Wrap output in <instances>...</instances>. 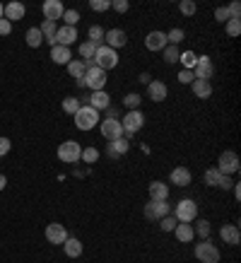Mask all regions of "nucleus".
Instances as JSON below:
<instances>
[{
    "label": "nucleus",
    "mask_w": 241,
    "mask_h": 263,
    "mask_svg": "<svg viewBox=\"0 0 241 263\" xmlns=\"http://www.w3.org/2000/svg\"><path fill=\"white\" fill-rule=\"evenodd\" d=\"M169 215V203L167 200H150L145 205V217L147 220H162Z\"/></svg>",
    "instance_id": "9d476101"
},
{
    "label": "nucleus",
    "mask_w": 241,
    "mask_h": 263,
    "mask_svg": "<svg viewBox=\"0 0 241 263\" xmlns=\"http://www.w3.org/2000/svg\"><path fill=\"white\" fill-rule=\"evenodd\" d=\"M191 89L198 99H210V97H212V85H210V80H193Z\"/></svg>",
    "instance_id": "5701e85b"
},
{
    "label": "nucleus",
    "mask_w": 241,
    "mask_h": 263,
    "mask_svg": "<svg viewBox=\"0 0 241 263\" xmlns=\"http://www.w3.org/2000/svg\"><path fill=\"white\" fill-rule=\"evenodd\" d=\"M41 10H44V20H48V22H58V20H63V3L61 0H46L44 5H41Z\"/></svg>",
    "instance_id": "9b49d317"
},
{
    "label": "nucleus",
    "mask_w": 241,
    "mask_h": 263,
    "mask_svg": "<svg viewBox=\"0 0 241 263\" xmlns=\"http://www.w3.org/2000/svg\"><path fill=\"white\" fill-rule=\"evenodd\" d=\"M234 181H232V176H222V181H219V186L217 189H232Z\"/></svg>",
    "instance_id": "603ef678"
},
{
    "label": "nucleus",
    "mask_w": 241,
    "mask_h": 263,
    "mask_svg": "<svg viewBox=\"0 0 241 263\" xmlns=\"http://www.w3.org/2000/svg\"><path fill=\"white\" fill-rule=\"evenodd\" d=\"M12 32V22H8L5 17L0 20V36H8V34Z\"/></svg>",
    "instance_id": "8fccbe9b"
},
{
    "label": "nucleus",
    "mask_w": 241,
    "mask_h": 263,
    "mask_svg": "<svg viewBox=\"0 0 241 263\" xmlns=\"http://www.w3.org/2000/svg\"><path fill=\"white\" fill-rule=\"evenodd\" d=\"M63 251L68 258H77V256H82V241L75 239V237H68L63 241Z\"/></svg>",
    "instance_id": "a878e982"
},
{
    "label": "nucleus",
    "mask_w": 241,
    "mask_h": 263,
    "mask_svg": "<svg viewBox=\"0 0 241 263\" xmlns=\"http://www.w3.org/2000/svg\"><path fill=\"white\" fill-rule=\"evenodd\" d=\"M174 234H176V239L181 241V244H188V241H193V237H195L193 224H186V222H178L176 230H174Z\"/></svg>",
    "instance_id": "cd10ccee"
},
{
    "label": "nucleus",
    "mask_w": 241,
    "mask_h": 263,
    "mask_svg": "<svg viewBox=\"0 0 241 263\" xmlns=\"http://www.w3.org/2000/svg\"><path fill=\"white\" fill-rule=\"evenodd\" d=\"M75 41H77V29H75V27H58V32H56V44L58 46L70 48Z\"/></svg>",
    "instance_id": "f3484780"
},
{
    "label": "nucleus",
    "mask_w": 241,
    "mask_h": 263,
    "mask_svg": "<svg viewBox=\"0 0 241 263\" xmlns=\"http://www.w3.org/2000/svg\"><path fill=\"white\" fill-rule=\"evenodd\" d=\"M140 104H143V97L137 95V92H130V95L123 97V106H126L128 111H135V109H140Z\"/></svg>",
    "instance_id": "2f4dec72"
},
{
    "label": "nucleus",
    "mask_w": 241,
    "mask_h": 263,
    "mask_svg": "<svg viewBox=\"0 0 241 263\" xmlns=\"http://www.w3.org/2000/svg\"><path fill=\"white\" fill-rule=\"evenodd\" d=\"M219 237H222V241H227L229 247H236L241 241V232L236 224H225V227L219 230Z\"/></svg>",
    "instance_id": "4be33fe9"
},
{
    "label": "nucleus",
    "mask_w": 241,
    "mask_h": 263,
    "mask_svg": "<svg viewBox=\"0 0 241 263\" xmlns=\"http://www.w3.org/2000/svg\"><path fill=\"white\" fill-rule=\"evenodd\" d=\"M193 80H195L193 70H178V82H181V85H191Z\"/></svg>",
    "instance_id": "a18cd8bd"
},
{
    "label": "nucleus",
    "mask_w": 241,
    "mask_h": 263,
    "mask_svg": "<svg viewBox=\"0 0 241 263\" xmlns=\"http://www.w3.org/2000/svg\"><path fill=\"white\" fill-rule=\"evenodd\" d=\"M184 36H186L184 29H178V27H176V29H171V32L167 34V41L171 44V46H178V44L184 41Z\"/></svg>",
    "instance_id": "79ce46f5"
},
{
    "label": "nucleus",
    "mask_w": 241,
    "mask_h": 263,
    "mask_svg": "<svg viewBox=\"0 0 241 263\" xmlns=\"http://www.w3.org/2000/svg\"><path fill=\"white\" fill-rule=\"evenodd\" d=\"M232 189H234V196H236V200H239L241 198V183H234Z\"/></svg>",
    "instance_id": "864d4df0"
},
{
    "label": "nucleus",
    "mask_w": 241,
    "mask_h": 263,
    "mask_svg": "<svg viewBox=\"0 0 241 263\" xmlns=\"http://www.w3.org/2000/svg\"><path fill=\"white\" fill-rule=\"evenodd\" d=\"M63 22H65V27H75V24L80 22V12H77V10H65Z\"/></svg>",
    "instance_id": "a19ab883"
},
{
    "label": "nucleus",
    "mask_w": 241,
    "mask_h": 263,
    "mask_svg": "<svg viewBox=\"0 0 241 263\" xmlns=\"http://www.w3.org/2000/svg\"><path fill=\"white\" fill-rule=\"evenodd\" d=\"M147 95H150L152 102H164L167 95H169V89H167V85H164L162 80H152L150 85H147Z\"/></svg>",
    "instance_id": "aec40b11"
},
{
    "label": "nucleus",
    "mask_w": 241,
    "mask_h": 263,
    "mask_svg": "<svg viewBox=\"0 0 241 263\" xmlns=\"http://www.w3.org/2000/svg\"><path fill=\"white\" fill-rule=\"evenodd\" d=\"M92 63L96 65V68H102V70H113L116 65H118V51H113V48L109 46H99L94 53V61Z\"/></svg>",
    "instance_id": "7ed1b4c3"
},
{
    "label": "nucleus",
    "mask_w": 241,
    "mask_h": 263,
    "mask_svg": "<svg viewBox=\"0 0 241 263\" xmlns=\"http://www.w3.org/2000/svg\"><path fill=\"white\" fill-rule=\"evenodd\" d=\"M24 15H27V8H24L19 0H12V3H8V5H5V10H3V17H5L8 22H19Z\"/></svg>",
    "instance_id": "dca6fc26"
},
{
    "label": "nucleus",
    "mask_w": 241,
    "mask_h": 263,
    "mask_svg": "<svg viewBox=\"0 0 241 263\" xmlns=\"http://www.w3.org/2000/svg\"><path fill=\"white\" fill-rule=\"evenodd\" d=\"M217 169H219V174L225 176H232L239 172V155L234 150H227L219 155V164H217Z\"/></svg>",
    "instance_id": "6e6552de"
},
{
    "label": "nucleus",
    "mask_w": 241,
    "mask_h": 263,
    "mask_svg": "<svg viewBox=\"0 0 241 263\" xmlns=\"http://www.w3.org/2000/svg\"><path fill=\"white\" fill-rule=\"evenodd\" d=\"M102 136H104L109 143L123 138V126H120V121L118 119H104L102 121Z\"/></svg>",
    "instance_id": "1a4fd4ad"
},
{
    "label": "nucleus",
    "mask_w": 241,
    "mask_h": 263,
    "mask_svg": "<svg viewBox=\"0 0 241 263\" xmlns=\"http://www.w3.org/2000/svg\"><path fill=\"white\" fill-rule=\"evenodd\" d=\"M222 176H225V174H219V169H217V167H210L208 172H205V183H208V186H219Z\"/></svg>",
    "instance_id": "f704fd0d"
},
{
    "label": "nucleus",
    "mask_w": 241,
    "mask_h": 263,
    "mask_svg": "<svg viewBox=\"0 0 241 263\" xmlns=\"http://www.w3.org/2000/svg\"><path fill=\"white\" fill-rule=\"evenodd\" d=\"M68 239V232H65L63 224H58V222H51L46 224V241L48 244H53V247H63V241Z\"/></svg>",
    "instance_id": "ddd939ff"
},
{
    "label": "nucleus",
    "mask_w": 241,
    "mask_h": 263,
    "mask_svg": "<svg viewBox=\"0 0 241 263\" xmlns=\"http://www.w3.org/2000/svg\"><path fill=\"white\" fill-rule=\"evenodd\" d=\"M3 10H5V5H3V3H0V20H3Z\"/></svg>",
    "instance_id": "6e6d98bb"
},
{
    "label": "nucleus",
    "mask_w": 241,
    "mask_h": 263,
    "mask_svg": "<svg viewBox=\"0 0 241 263\" xmlns=\"http://www.w3.org/2000/svg\"><path fill=\"white\" fill-rule=\"evenodd\" d=\"M193 232H195V234H200L203 239H208V237H210V222H208V220H198V222H195V227H193Z\"/></svg>",
    "instance_id": "c03bdc74"
},
{
    "label": "nucleus",
    "mask_w": 241,
    "mask_h": 263,
    "mask_svg": "<svg viewBox=\"0 0 241 263\" xmlns=\"http://www.w3.org/2000/svg\"><path fill=\"white\" fill-rule=\"evenodd\" d=\"M72 119H75V128H77V130H92V128L99 123V111L87 104V106H80Z\"/></svg>",
    "instance_id": "f257e3e1"
},
{
    "label": "nucleus",
    "mask_w": 241,
    "mask_h": 263,
    "mask_svg": "<svg viewBox=\"0 0 241 263\" xmlns=\"http://www.w3.org/2000/svg\"><path fill=\"white\" fill-rule=\"evenodd\" d=\"M82 157V145L77 140H65V143L58 145V160L65 162V164H75L80 162Z\"/></svg>",
    "instance_id": "20e7f679"
},
{
    "label": "nucleus",
    "mask_w": 241,
    "mask_h": 263,
    "mask_svg": "<svg viewBox=\"0 0 241 263\" xmlns=\"http://www.w3.org/2000/svg\"><path fill=\"white\" fill-rule=\"evenodd\" d=\"M80 160H85L87 164H94L96 160H99V150L96 147H82V157Z\"/></svg>",
    "instance_id": "58836bf2"
},
{
    "label": "nucleus",
    "mask_w": 241,
    "mask_h": 263,
    "mask_svg": "<svg viewBox=\"0 0 241 263\" xmlns=\"http://www.w3.org/2000/svg\"><path fill=\"white\" fill-rule=\"evenodd\" d=\"M130 150V140L126 136L118 138V140H113V143H109V157H113V160H118V157H123L126 152Z\"/></svg>",
    "instance_id": "6ab92c4d"
},
{
    "label": "nucleus",
    "mask_w": 241,
    "mask_h": 263,
    "mask_svg": "<svg viewBox=\"0 0 241 263\" xmlns=\"http://www.w3.org/2000/svg\"><path fill=\"white\" fill-rule=\"evenodd\" d=\"M169 179H171V183H174V186H181V189H184V186H188V183H191V172H188V167H176L174 169V172H171V176H169Z\"/></svg>",
    "instance_id": "b1692460"
},
{
    "label": "nucleus",
    "mask_w": 241,
    "mask_h": 263,
    "mask_svg": "<svg viewBox=\"0 0 241 263\" xmlns=\"http://www.w3.org/2000/svg\"><path fill=\"white\" fill-rule=\"evenodd\" d=\"M96 48H99V46H94V44H89V41L80 44V56H82V61H94Z\"/></svg>",
    "instance_id": "e433bc0d"
},
{
    "label": "nucleus",
    "mask_w": 241,
    "mask_h": 263,
    "mask_svg": "<svg viewBox=\"0 0 241 263\" xmlns=\"http://www.w3.org/2000/svg\"><path fill=\"white\" fill-rule=\"evenodd\" d=\"M176 224H178V220L174 215H167V217H162V220H159L162 232H174V230H176Z\"/></svg>",
    "instance_id": "ea45409f"
},
{
    "label": "nucleus",
    "mask_w": 241,
    "mask_h": 263,
    "mask_svg": "<svg viewBox=\"0 0 241 263\" xmlns=\"http://www.w3.org/2000/svg\"><path fill=\"white\" fill-rule=\"evenodd\" d=\"M120 126H123V136H135L137 130L145 126V114L140 111V109H135V111H128L123 119H120Z\"/></svg>",
    "instance_id": "423d86ee"
},
{
    "label": "nucleus",
    "mask_w": 241,
    "mask_h": 263,
    "mask_svg": "<svg viewBox=\"0 0 241 263\" xmlns=\"http://www.w3.org/2000/svg\"><path fill=\"white\" fill-rule=\"evenodd\" d=\"M195 61H198V56L193 51H181V56H178V63H184V70H193Z\"/></svg>",
    "instance_id": "473e14b6"
},
{
    "label": "nucleus",
    "mask_w": 241,
    "mask_h": 263,
    "mask_svg": "<svg viewBox=\"0 0 241 263\" xmlns=\"http://www.w3.org/2000/svg\"><path fill=\"white\" fill-rule=\"evenodd\" d=\"M89 5H92V10H96V12H104V10L111 8V3H109V0H92Z\"/></svg>",
    "instance_id": "49530a36"
},
{
    "label": "nucleus",
    "mask_w": 241,
    "mask_h": 263,
    "mask_svg": "<svg viewBox=\"0 0 241 263\" xmlns=\"http://www.w3.org/2000/svg\"><path fill=\"white\" fill-rule=\"evenodd\" d=\"M195 258L200 263H219V249L210 239H203L200 244H195Z\"/></svg>",
    "instance_id": "0eeeda50"
},
{
    "label": "nucleus",
    "mask_w": 241,
    "mask_h": 263,
    "mask_svg": "<svg viewBox=\"0 0 241 263\" xmlns=\"http://www.w3.org/2000/svg\"><path fill=\"white\" fill-rule=\"evenodd\" d=\"M174 217H176L178 222H186V224H191L195 217H198V203L191 198H184V200H178V205L176 210H174Z\"/></svg>",
    "instance_id": "39448f33"
},
{
    "label": "nucleus",
    "mask_w": 241,
    "mask_h": 263,
    "mask_svg": "<svg viewBox=\"0 0 241 263\" xmlns=\"http://www.w3.org/2000/svg\"><path fill=\"white\" fill-rule=\"evenodd\" d=\"M89 44H94V46H104V36H106V29L102 27V24H92L89 27Z\"/></svg>",
    "instance_id": "c85d7f7f"
},
{
    "label": "nucleus",
    "mask_w": 241,
    "mask_h": 263,
    "mask_svg": "<svg viewBox=\"0 0 241 263\" xmlns=\"http://www.w3.org/2000/svg\"><path fill=\"white\" fill-rule=\"evenodd\" d=\"M51 61L58 65H68L72 61V51L68 46H51Z\"/></svg>",
    "instance_id": "412c9836"
},
{
    "label": "nucleus",
    "mask_w": 241,
    "mask_h": 263,
    "mask_svg": "<svg viewBox=\"0 0 241 263\" xmlns=\"http://www.w3.org/2000/svg\"><path fill=\"white\" fill-rule=\"evenodd\" d=\"M87 102H89L92 109L102 111V109H109V106H111V97L106 95L104 89H99V92H92V95L87 97Z\"/></svg>",
    "instance_id": "a211bd4d"
},
{
    "label": "nucleus",
    "mask_w": 241,
    "mask_h": 263,
    "mask_svg": "<svg viewBox=\"0 0 241 263\" xmlns=\"http://www.w3.org/2000/svg\"><path fill=\"white\" fill-rule=\"evenodd\" d=\"M24 41H27V46L29 48H39L44 44V36H41V29L39 27H29L27 34H24Z\"/></svg>",
    "instance_id": "c756f323"
},
{
    "label": "nucleus",
    "mask_w": 241,
    "mask_h": 263,
    "mask_svg": "<svg viewBox=\"0 0 241 263\" xmlns=\"http://www.w3.org/2000/svg\"><path fill=\"white\" fill-rule=\"evenodd\" d=\"M178 56H181V48L178 46H171V44H169V46L164 48V61H167L169 65L178 63Z\"/></svg>",
    "instance_id": "c9c22d12"
},
{
    "label": "nucleus",
    "mask_w": 241,
    "mask_h": 263,
    "mask_svg": "<svg viewBox=\"0 0 241 263\" xmlns=\"http://www.w3.org/2000/svg\"><path fill=\"white\" fill-rule=\"evenodd\" d=\"M193 75H195V80H210V78L215 75L212 61H210L208 56H198V61H195V68H193Z\"/></svg>",
    "instance_id": "f8f14e48"
},
{
    "label": "nucleus",
    "mask_w": 241,
    "mask_h": 263,
    "mask_svg": "<svg viewBox=\"0 0 241 263\" xmlns=\"http://www.w3.org/2000/svg\"><path fill=\"white\" fill-rule=\"evenodd\" d=\"M147 189H150V200H167L169 198V186L164 181H152Z\"/></svg>",
    "instance_id": "393cba45"
},
{
    "label": "nucleus",
    "mask_w": 241,
    "mask_h": 263,
    "mask_svg": "<svg viewBox=\"0 0 241 263\" xmlns=\"http://www.w3.org/2000/svg\"><path fill=\"white\" fill-rule=\"evenodd\" d=\"M111 8L116 10V12H128L130 5H128V0H113V3H111Z\"/></svg>",
    "instance_id": "09e8293b"
},
{
    "label": "nucleus",
    "mask_w": 241,
    "mask_h": 263,
    "mask_svg": "<svg viewBox=\"0 0 241 263\" xmlns=\"http://www.w3.org/2000/svg\"><path fill=\"white\" fill-rule=\"evenodd\" d=\"M39 29H41V36H44V41H48L51 46H56V32H58V24H56V22H48V20H44Z\"/></svg>",
    "instance_id": "bb28decb"
},
{
    "label": "nucleus",
    "mask_w": 241,
    "mask_h": 263,
    "mask_svg": "<svg viewBox=\"0 0 241 263\" xmlns=\"http://www.w3.org/2000/svg\"><path fill=\"white\" fill-rule=\"evenodd\" d=\"M77 109H80V99H77V97H65L63 99V111L70 114V116H75Z\"/></svg>",
    "instance_id": "72a5a7b5"
},
{
    "label": "nucleus",
    "mask_w": 241,
    "mask_h": 263,
    "mask_svg": "<svg viewBox=\"0 0 241 263\" xmlns=\"http://www.w3.org/2000/svg\"><path fill=\"white\" fill-rule=\"evenodd\" d=\"M215 20H217V22H227V20H229V12H227L225 5L215 8Z\"/></svg>",
    "instance_id": "de8ad7c7"
},
{
    "label": "nucleus",
    "mask_w": 241,
    "mask_h": 263,
    "mask_svg": "<svg viewBox=\"0 0 241 263\" xmlns=\"http://www.w3.org/2000/svg\"><path fill=\"white\" fill-rule=\"evenodd\" d=\"M68 72H70L75 80H82L85 72H87V63H85V61H70V63H68Z\"/></svg>",
    "instance_id": "7c9ffc66"
},
{
    "label": "nucleus",
    "mask_w": 241,
    "mask_h": 263,
    "mask_svg": "<svg viewBox=\"0 0 241 263\" xmlns=\"http://www.w3.org/2000/svg\"><path fill=\"white\" fill-rule=\"evenodd\" d=\"M87 63V72H85V87L92 89V92H99V89H104L106 85V72L102 68H96L92 61H85Z\"/></svg>",
    "instance_id": "f03ea898"
},
{
    "label": "nucleus",
    "mask_w": 241,
    "mask_h": 263,
    "mask_svg": "<svg viewBox=\"0 0 241 263\" xmlns=\"http://www.w3.org/2000/svg\"><path fill=\"white\" fill-rule=\"evenodd\" d=\"M5 186H8V176H5V174H0V191H3Z\"/></svg>",
    "instance_id": "5fc2aeb1"
},
{
    "label": "nucleus",
    "mask_w": 241,
    "mask_h": 263,
    "mask_svg": "<svg viewBox=\"0 0 241 263\" xmlns=\"http://www.w3.org/2000/svg\"><path fill=\"white\" fill-rule=\"evenodd\" d=\"M145 46H147V51H164L169 46L167 32H150L145 36Z\"/></svg>",
    "instance_id": "4468645a"
},
{
    "label": "nucleus",
    "mask_w": 241,
    "mask_h": 263,
    "mask_svg": "<svg viewBox=\"0 0 241 263\" xmlns=\"http://www.w3.org/2000/svg\"><path fill=\"white\" fill-rule=\"evenodd\" d=\"M227 34H229L232 39H236L241 34V20H227Z\"/></svg>",
    "instance_id": "37998d69"
},
{
    "label": "nucleus",
    "mask_w": 241,
    "mask_h": 263,
    "mask_svg": "<svg viewBox=\"0 0 241 263\" xmlns=\"http://www.w3.org/2000/svg\"><path fill=\"white\" fill-rule=\"evenodd\" d=\"M178 8H181V15L184 17H193L195 15V10H198V5H195L193 0H181V3H178Z\"/></svg>",
    "instance_id": "4c0bfd02"
},
{
    "label": "nucleus",
    "mask_w": 241,
    "mask_h": 263,
    "mask_svg": "<svg viewBox=\"0 0 241 263\" xmlns=\"http://www.w3.org/2000/svg\"><path fill=\"white\" fill-rule=\"evenodd\" d=\"M10 147H12L10 138H0V157H5V155L10 152Z\"/></svg>",
    "instance_id": "3c124183"
},
{
    "label": "nucleus",
    "mask_w": 241,
    "mask_h": 263,
    "mask_svg": "<svg viewBox=\"0 0 241 263\" xmlns=\"http://www.w3.org/2000/svg\"><path fill=\"white\" fill-rule=\"evenodd\" d=\"M126 44H128V36H126V32H123V29H118V27H116V29H111V32H106L104 46H109V48H113V51H116V48H123Z\"/></svg>",
    "instance_id": "2eb2a0df"
}]
</instances>
